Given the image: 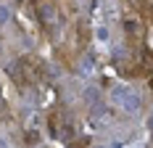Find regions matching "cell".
<instances>
[{
	"label": "cell",
	"mask_w": 153,
	"mask_h": 148,
	"mask_svg": "<svg viewBox=\"0 0 153 148\" xmlns=\"http://www.w3.org/2000/svg\"><path fill=\"white\" fill-rule=\"evenodd\" d=\"M151 130H153V117H151Z\"/></svg>",
	"instance_id": "cell-4"
},
{
	"label": "cell",
	"mask_w": 153,
	"mask_h": 148,
	"mask_svg": "<svg viewBox=\"0 0 153 148\" xmlns=\"http://www.w3.org/2000/svg\"><path fill=\"white\" fill-rule=\"evenodd\" d=\"M8 19H11V11H8L5 5H0V24H5Z\"/></svg>",
	"instance_id": "cell-3"
},
{
	"label": "cell",
	"mask_w": 153,
	"mask_h": 148,
	"mask_svg": "<svg viewBox=\"0 0 153 148\" xmlns=\"http://www.w3.org/2000/svg\"><path fill=\"white\" fill-rule=\"evenodd\" d=\"M40 19L45 21L48 27H53V24H56V11H53L50 5H42V8H40Z\"/></svg>",
	"instance_id": "cell-2"
},
{
	"label": "cell",
	"mask_w": 153,
	"mask_h": 148,
	"mask_svg": "<svg viewBox=\"0 0 153 148\" xmlns=\"http://www.w3.org/2000/svg\"><path fill=\"white\" fill-rule=\"evenodd\" d=\"M111 95H114V101H116L119 106H124V108H129V111H135V108L140 106L137 95H135V93H132L129 87H114V93H111Z\"/></svg>",
	"instance_id": "cell-1"
}]
</instances>
